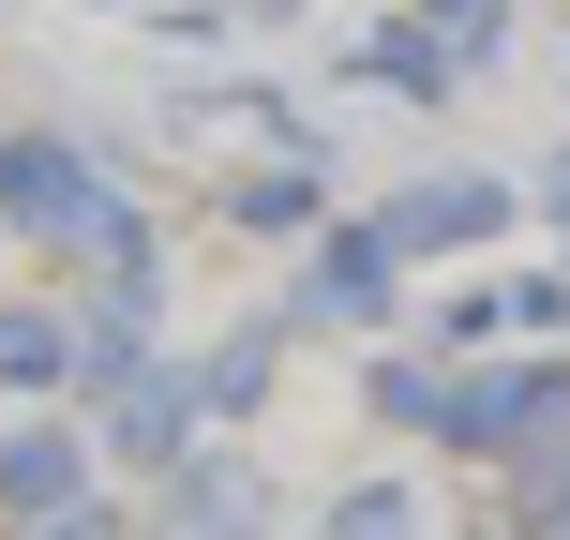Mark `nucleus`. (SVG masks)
I'll return each instance as SVG.
<instances>
[{"mask_svg":"<svg viewBox=\"0 0 570 540\" xmlns=\"http://www.w3.org/2000/svg\"><path fill=\"white\" fill-rule=\"evenodd\" d=\"M361 405L375 421H405V435H435V451H481V465H525V451H556L570 435V361H375L361 375Z\"/></svg>","mask_w":570,"mask_h":540,"instance_id":"f257e3e1","label":"nucleus"},{"mask_svg":"<svg viewBox=\"0 0 570 540\" xmlns=\"http://www.w3.org/2000/svg\"><path fill=\"white\" fill-rule=\"evenodd\" d=\"M391 285H405V240H391V210H375V226H331V240H315L301 315H331V331H375V315H391Z\"/></svg>","mask_w":570,"mask_h":540,"instance_id":"f03ea898","label":"nucleus"},{"mask_svg":"<svg viewBox=\"0 0 570 540\" xmlns=\"http://www.w3.org/2000/svg\"><path fill=\"white\" fill-rule=\"evenodd\" d=\"M196 421H210V375H180V361H150V375H120V405H106V451H120V465H150V481H166V465L196 451Z\"/></svg>","mask_w":570,"mask_h":540,"instance_id":"7ed1b4c3","label":"nucleus"},{"mask_svg":"<svg viewBox=\"0 0 570 540\" xmlns=\"http://www.w3.org/2000/svg\"><path fill=\"white\" fill-rule=\"evenodd\" d=\"M60 511H90V435L76 421L0 435V526H60Z\"/></svg>","mask_w":570,"mask_h":540,"instance_id":"20e7f679","label":"nucleus"},{"mask_svg":"<svg viewBox=\"0 0 570 540\" xmlns=\"http://www.w3.org/2000/svg\"><path fill=\"white\" fill-rule=\"evenodd\" d=\"M495 226H511V180H481V166L391 196V240H405V256H465V240H495Z\"/></svg>","mask_w":570,"mask_h":540,"instance_id":"39448f33","label":"nucleus"},{"mask_svg":"<svg viewBox=\"0 0 570 540\" xmlns=\"http://www.w3.org/2000/svg\"><path fill=\"white\" fill-rule=\"evenodd\" d=\"M256 526H271L256 465H166V511H150V540H256Z\"/></svg>","mask_w":570,"mask_h":540,"instance_id":"423d86ee","label":"nucleus"},{"mask_svg":"<svg viewBox=\"0 0 570 540\" xmlns=\"http://www.w3.org/2000/svg\"><path fill=\"white\" fill-rule=\"evenodd\" d=\"M76 375H90V315H60V301L0 315V391H76Z\"/></svg>","mask_w":570,"mask_h":540,"instance_id":"0eeeda50","label":"nucleus"},{"mask_svg":"<svg viewBox=\"0 0 570 540\" xmlns=\"http://www.w3.org/2000/svg\"><path fill=\"white\" fill-rule=\"evenodd\" d=\"M285 331H301V315H240V331L226 345H210V421H256V405H271V375H285Z\"/></svg>","mask_w":570,"mask_h":540,"instance_id":"6e6552de","label":"nucleus"},{"mask_svg":"<svg viewBox=\"0 0 570 540\" xmlns=\"http://www.w3.org/2000/svg\"><path fill=\"white\" fill-rule=\"evenodd\" d=\"M226 210H240V226H271V240H285V226H315V210H331L315 136H301V150H271V166H240V180H226Z\"/></svg>","mask_w":570,"mask_h":540,"instance_id":"1a4fd4ad","label":"nucleus"},{"mask_svg":"<svg viewBox=\"0 0 570 540\" xmlns=\"http://www.w3.org/2000/svg\"><path fill=\"white\" fill-rule=\"evenodd\" d=\"M315 540H421V495H405V481H345Z\"/></svg>","mask_w":570,"mask_h":540,"instance_id":"9d476101","label":"nucleus"},{"mask_svg":"<svg viewBox=\"0 0 570 540\" xmlns=\"http://www.w3.org/2000/svg\"><path fill=\"white\" fill-rule=\"evenodd\" d=\"M421 16H435V30H451V46H465V60H495V30H511V0H421Z\"/></svg>","mask_w":570,"mask_h":540,"instance_id":"9b49d317","label":"nucleus"},{"mask_svg":"<svg viewBox=\"0 0 570 540\" xmlns=\"http://www.w3.org/2000/svg\"><path fill=\"white\" fill-rule=\"evenodd\" d=\"M16 540H120V511H60V526H16Z\"/></svg>","mask_w":570,"mask_h":540,"instance_id":"f8f14e48","label":"nucleus"}]
</instances>
